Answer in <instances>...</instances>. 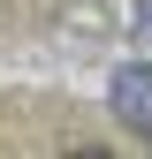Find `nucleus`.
Returning a JSON list of instances; mask_svg holds the SVG:
<instances>
[{"instance_id":"f257e3e1","label":"nucleus","mask_w":152,"mask_h":159,"mask_svg":"<svg viewBox=\"0 0 152 159\" xmlns=\"http://www.w3.org/2000/svg\"><path fill=\"white\" fill-rule=\"evenodd\" d=\"M114 114L137 136H152V68H122L114 76Z\"/></svg>"},{"instance_id":"f03ea898","label":"nucleus","mask_w":152,"mask_h":159,"mask_svg":"<svg viewBox=\"0 0 152 159\" xmlns=\"http://www.w3.org/2000/svg\"><path fill=\"white\" fill-rule=\"evenodd\" d=\"M145 30H152V0H145Z\"/></svg>"}]
</instances>
